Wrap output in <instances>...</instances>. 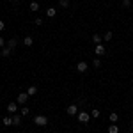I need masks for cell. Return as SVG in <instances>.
I'll return each instance as SVG.
<instances>
[{
	"label": "cell",
	"instance_id": "6da1fadb",
	"mask_svg": "<svg viewBox=\"0 0 133 133\" xmlns=\"http://www.w3.org/2000/svg\"><path fill=\"white\" fill-rule=\"evenodd\" d=\"M34 124L44 128V126H48V117H46V115H36V117H34Z\"/></svg>",
	"mask_w": 133,
	"mask_h": 133
},
{
	"label": "cell",
	"instance_id": "7a4b0ae2",
	"mask_svg": "<svg viewBox=\"0 0 133 133\" xmlns=\"http://www.w3.org/2000/svg\"><path fill=\"white\" fill-rule=\"evenodd\" d=\"M29 98H30V96H29L27 92H20L18 98H16V103H18V105H25V103L29 101Z\"/></svg>",
	"mask_w": 133,
	"mask_h": 133
},
{
	"label": "cell",
	"instance_id": "3957f363",
	"mask_svg": "<svg viewBox=\"0 0 133 133\" xmlns=\"http://www.w3.org/2000/svg\"><path fill=\"white\" fill-rule=\"evenodd\" d=\"M78 121H80L82 124L89 123V121H91V114L89 112H78Z\"/></svg>",
	"mask_w": 133,
	"mask_h": 133
},
{
	"label": "cell",
	"instance_id": "277c9868",
	"mask_svg": "<svg viewBox=\"0 0 133 133\" xmlns=\"http://www.w3.org/2000/svg\"><path fill=\"white\" fill-rule=\"evenodd\" d=\"M87 69H89V64H87L85 61H80L78 64H76V71L78 73H85Z\"/></svg>",
	"mask_w": 133,
	"mask_h": 133
},
{
	"label": "cell",
	"instance_id": "5b68a950",
	"mask_svg": "<svg viewBox=\"0 0 133 133\" xmlns=\"http://www.w3.org/2000/svg\"><path fill=\"white\" fill-rule=\"evenodd\" d=\"M16 44H18V37H11V39H7V43H5V46L11 48V50H14Z\"/></svg>",
	"mask_w": 133,
	"mask_h": 133
},
{
	"label": "cell",
	"instance_id": "8992f818",
	"mask_svg": "<svg viewBox=\"0 0 133 133\" xmlns=\"http://www.w3.org/2000/svg\"><path fill=\"white\" fill-rule=\"evenodd\" d=\"M94 53H96L98 57L105 55V53H107V51H105V46H103V44H96V48H94Z\"/></svg>",
	"mask_w": 133,
	"mask_h": 133
},
{
	"label": "cell",
	"instance_id": "52a82bcc",
	"mask_svg": "<svg viewBox=\"0 0 133 133\" xmlns=\"http://www.w3.org/2000/svg\"><path fill=\"white\" fill-rule=\"evenodd\" d=\"M7 112H9V114H16V112H18V103H16V101L9 103V105H7Z\"/></svg>",
	"mask_w": 133,
	"mask_h": 133
},
{
	"label": "cell",
	"instance_id": "ba28073f",
	"mask_svg": "<svg viewBox=\"0 0 133 133\" xmlns=\"http://www.w3.org/2000/svg\"><path fill=\"white\" fill-rule=\"evenodd\" d=\"M66 112H68V115H76V114H78V107H76V105H69V107L66 108Z\"/></svg>",
	"mask_w": 133,
	"mask_h": 133
},
{
	"label": "cell",
	"instance_id": "9c48e42d",
	"mask_svg": "<svg viewBox=\"0 0 133 133\" xmlns=\"http://www.w3.org/2000/svg\"><path fill=\"white\" fill-rule=\"evenodd\" d=\"M23 44H25V46H32V44H34V37H32V36H25V37H23Z\"/></svg>",
	"mask_w": 133,
	"mask_h": 133
},
{
	"label": "cell",
	"instance_id": "30bf717a",
	"mask_svg": "<svg viewBox=\"0 0 133 133\" xmlns=\"http://www.w3.org/2000/svg\"><path fill=\"white\" fill-rule=\"evenodd\" d=\"M21 124V117L18 114H12V126H20Z\"/></svg>",
	"mask_w": 133,
	"mask_h": 133
},
{
	"label": "cell",
	"instance_id": "8fae6325",
	"mask_svg": "<svg viewBox=\"0 0 133 133\" xmlns=\"http://www.w3.org/2000/svg\"><path fill=\"white\" fill-rule=\"evenodd\" d=\"M11 48H7V46H4V48H2V50H0V55H2V57H9L11 55Z\"/></svg>",
	"mask_w": 133,
	"mask_h": 133
},
{
	"label": "cell",
	"instance_id": "7c38bea8",
	"mask_svg": "<svg viewBox=\"0 0 133 133\" xmlns=\"http://www.w3.org/2000/svg\"><path fill=\"white\" fill-rule=\"evenodd\" d=\"M55 14H57V9H55V7H48V9H46V16H48V18H53Z\"/></svg>",
	"mask_w": 133,
	"mask_h": 133
},
{
	"label": "cell",
	"instance_id": "4fadbf2b",
	"mask_svg": "<svg viewBox=\"0 0 133 133\" xmlns=\"http://www.w3.org/2000/svg\"><path fill=\"white\" fill-rule=\"evenodd\" d=\"M27 94H29V96H36V94H37V87H36V85H30V87L27 89Z\"/></svg>",
	"mask_w": 133,
	"mask_h": 133
},
{
	"label": "cell",
	"instance_id": "5bb4252c",
	"mask_svg": "<svg viewBox=\"0 0 133 133\" xmlns=\"http://www.w3.org/2000/svg\"><path fill=\"white\" fill-rule=\"evenodd\" d=\"M101 41H103V37L99 34H94V36H92V43H94V44H101Z\"/></svg>",
	"mask_w": 133,
	"mask_h": 133
},
{
	"label": "cell",
	"instance_id": "9a60e30c",
	"mask_svg": "<svg viewBox=\"0 0 133 133\" xmlns=\"http://www.w3.org/2000/svg\"><path fill=\"white\" fill-rule=\"evenodd\" d=\"M108 133H119V126L114 123V124H110L108 126Z\"/></svg>",
	"mask_w": 133,
	"mask_h": 133
},
{
	"label": "cell",
	"instance_id": "2e32d148",
	"mask_svg": "<svg viewBox=\"0 0 133 133\" xmlns=\"http://www.w3.org/2000/svg\"><path fill=\"white\" fill-rule=\"evenodd\" d=\"M20 112H21V115H29V114H30V108H29L27 105H21Z\"/></svg>",
	"mask_w": 133,
	"mask_h": 133
},
{
	"label": "cell",
	"instance_id": "e0dca14e",
	"mask_svg": "<svg viewBox=\"0 0 133 133\" xmlns=\"http://www.w3.org/2000/svg\"><path fill=\"white\" fill-rule=\"evenodd\" d=\"M108 119H110V123H117V121H119V114H117V112H112Z\"/></svg>",
	"mask_w": 133,
	"mask_h": 133
},
{
	"label": "cell",
	"instance_id": "ac0fdd59",
	"mask_svg": "<svg viewBox=\"0 0 133 133\" xmlns=\"http://www.w3.org/2000/svg\"><path fill=\"white\" fill-rule=\"evenodd\" d=\"M30 11H34V12H36V11H39V2L32 0V2H30Z\"/></svg>",
	"mask_w": 133,
	"mask_h": 133
},
{
	"label": "cell",
	"instance_id": "d6986e66",
	"mask_svg": "<svg viewBox=\"0 0 133 133\" xmlns=\"http://www.w3.org/2000/svg\"><path fill=\"white\" fill-rule=\"evenodd\" d=\"M112 36H114V34H112V32H110V30H108V32H107V34H105V36H103V41H105V43L112 41Z\"/></svg>",
	"mask_w": 133,
	"mask_h": 133
},
{
	"label": "cell",
	"instance_id": "ffe728a7",
	"mask_svg": "<svg viewBox=\"0 0 133 133\" xmlns=\"http://www.w3.org/2000/svg\"><path fill=\"white\" fill-rule=\"evenodd\" d=\"M99 110H98V108H94V110H91V117H94V119H98V117H99Z\"/></svg>",
	"mask_w": 133,
	"mask_h": 133
},
{
	"label": "cell",
	"instance_id": "44dd1931",
	"mask_svg": "<svg viewBox=\"0 0 133 133\" xmlns=\"http://www.w3.org/2000/svg\"><path fill=\"white\" fill-rule=\"evenodd\" d=\"M59 5L64 7V9H66V7H69V0H59Z\"/></svg>",
	"mask_w": 133,
	"mask_h": 133
},
{
	"label": "cell",
	"instance_id": "7402d4cb",
	"mask_svg": "<svg viewBox=\"0 0 133 133\" xmlns=\"http://www.w3.org/2000/svg\"><path fill=\"white\" fill-rule=\"evenodd\" d=\"M4 124L5 126H12V117H4Z\"/></svg>",
	"mask_w": 133,
	"mask_h": 133
},
{
	"label": "cell",
	"instance_id": "603a6c76",
	"mask_svg": "<svg viewBox=\"0 0 133 133\" xmlns=\"http://www.w3.org/2000/svg\"><path fill=\"white\" fill-rule=\"evenodd\" d=\"M92 66H94V68H101V61H99V59H94V61H92Z\"/></svg>",
	"mask_w": 133,
	"mask_h": 133
},
{
	"label": "cell",
	"instance_id": "cb8c5ba5",
	"mask_svg": "<svg viewBox=\"0 0 133 133\" xmlns=\"http://www.w3.org/2000/svg\"><path fill=\"white\" fill-rule=\"evenodd\" d=\"M130 5H131V0H123V7H126V9H128Z\"/></svg>",
	"mask_w": 133,
	"mask_h": 133
},
{
	"label": "cell",
	"instance_id": "d4e9b609",
	"mask_svg": "<svg viewBox=\"0 0 133 133\" xmlns=\"http://www.w3.org/2000/svg\"><path fill=\"white\" fill-rule=\"evenodd\" d=\"M5 43H7V39H4V37L0 36V50H2V48L5 46Z\"/></svg>",
	"mask_w": 133,
	"mask_h": 133
},
{
	"label": "cell",
	"instance_id": "484cf974",
	"mask_svg": "<svg viewBox=\"0 0 133 133\" xmlns=\"http://www.w3.org/2000/svg\"><path fill=\"white\" fill-rule=\"evenodd\" d=\"M4 29H5V23H4V21H2V20H0V32H2V30H4Z\"/></svg>",
	"mask_w": 133,
	"mask_h": 133
},
{
	"label": "cell",
	"instance_id": "4316f807",
	"mask_svg": "<svg viewBox=\"0 0 133 133\" xmlns=\"http://www.w3.org/2000/svg\"><path fill=\"white\" fill-rule=\"evenodd\" d=\"M36 25H43V20H41V18H36Z\"/></svg>",
	"mask_w": 133,
	"mask_h": 133
},
{
	"label": "cell",
	"instance_id": "83f0119b",
	"mask_svg": "<svg viewBox=\"0 0 133 133\" xmlns=\"http://www.w3.org/2000/svg\"><path fill=\"white\" fill-rule=\"evenodd\" d=\"M11 2H12V4H18V2H20V0H11Z\"/></svg>",
	"mask_w": 133,
	"mask_h": 133
},
{
	"label": "cell",
	"instance_id": "f1b7e54d",
	"mask_svg": "<svg viewBox=\"0 0 133 133\" xmlns=\"http://www.w3.org/2000/svg\"><path fill=\"white\" fill-rule=\"evenodd\" d=\"M131 128H133V123H131Z\"/></svg>",
	"mask_w": 133,
	"mask_h": 133
}]
</instances>
